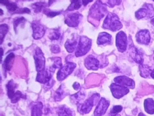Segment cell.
I'll use <instances>...</instances> for the list:
<instances>
[{
    "label": "cell",
    "instance_id": "6da1fadb",
    "mask_svg": "<svg viewBox=\"0 0 154 116\" xmlns=\"http://www.w3.org/2000/svg\"><path fill=\"white\" fill-rule=\"evenodd\" d=\"M122 25L118 16L112 13H109L103 21V27L105 29L116 31L122 28Z\"/></svg>",
    "mask_w": 154,
    "mask_h": 116
},
{
    "label": "cell",
    "instance_id": "7a4b0ae2",
    "mask_svg": "<svg viewBox=\"0 0 154 116\" xmlns=\"http://www.w3.org/2000/svg\"><path fill=\"white\" fill-rule=\"evenodd\" d=\"M107 9L104 4L97 1L91 7L89 15L91 18L100 21L107 13Z\"/></svg>",
    "mask_w": 154,
    "mask_h": 116
},
{
    "label": "cell",
    "instance_id": "3957f363",
    "mask_svg": "<svg viewBox=\"0 0 154 116\" xmlns=\"http://www.w3.org/2000/svg\"><path fill=\"white\" fill-rule=\"evenodd\" d=\"M100 94L98 93L93 94L83 103L80 104L78 107V111L82 114L89 113L93 107L97 104L100 99Z\"/></svg>",
    "mask_w": 154,
    "mask_h": 116
},
{
    "label": "cell",
    "instance_id": "277c9868",
    "mask_svg": "<svg viewBox=\"0 0 154 116\" xmlns=\"http://www.w3.org/2000/svg\"><path fill=\"white\" fill-rule=\"evenodd\" d=\"M91 45L92 41L91 39L86 36H81L75 51V56L79 57L85 55L91 50Z\"/></svg>",
    "mask_w": 154,
    "mask_h": 116
},
{
    "label": "cell",
    "instance_id": "5b68a950",
    "mask_svg": "<svg viewBox=\"0 0 154 116\" xmlns=\"http://www.w3.org/2000/svg\"><path fill=\"white\" fill-rule=\"evenodd\" d=\"M154 16V9L150 4L144 5L142 8L135 13V16L137 19H149Z\"/></svg>",
    "mask_w": 154,
    "mask_h": 116
},
{
    "label": "cell",
    "instance_id": "8992f818",
    "mask_svg": "<svg viewBox=\"0 0 154 116\" xmlns=\"http://www.w3.org/2000/svg\"><path fill=\"white\" fill-rule=\"evenodd\" d=\"M76 64L73 62H68L59 70L57 73V79L59 81L64 80L73 71Z\"/></svg>",
    "mask_w": 154,
    "mask_h": 116
},
{
    "label": "cell",
    "instance_id": "52a82bcc",
    "mask_svg": "<svg viewBox=\"0 0 154 116\" xmlns=\"http://www.w3.org/2000/svg\"><path fill=\"white\" fill-rule=\"evenodd\" d=\"M34 58L37 71L40 72L44 71L45 69V59L44 53L39 47L36 48Z\"/></svg>",
    "mask_w": 154,
    "mask_h": 116
},
{
    "label": "cell",
    "instance_id": "ba28073f",
    "mask_svg": "<svg viewBox=\"0 0 154 116\" xmlns=\"http://www.w3.org/2000/svg\"><path fill=\"white\" fill-rule=\"evenodd\" d=\"M55 69L52 67L46 68L43 71L38 72L36 80L43 84H46L52 79V76Z\"/></svg>",
    "mask_w": 154,
    "mask_h": 116
},
{
    "label": "cell",
    "instance_id": "9c48e42d",
    "mask_svg": "<svg viewBox=\"0 0 154 116\" xmlns=\"http://www.w3.org/2000/svg\"><path fill=\"white\" fill-rule=\"evenodd\" d=\"M110 88L112 95L116 98L119 99L122 98L129 92L128 88L116 83L111 84Z\"/></svg>",
    "mask_w": 154,
    "mask_h": 116
},
{
    "label": "cell",
    "instance_id": "30bf717a",
    "mask_svg": "<svg viewBox=\"0 0 154 116\" xmlns=\"http://www.w3.org/2000/svg\"><path fill=\"white\" fill-rule=\"evenodd\" d=\"M33 36L35 40L41 39L45 33V26L38 21H35L32 23Z\"/></svg>",
    "mask_w": 154,
    "mask_h": 116
},
{
    "label": "cell",
    "instance_id": "8fae6325",
    "mask_svg": "<svg viewBox=\"0 0 154 116\" xmlns=\"http://www.w3.org/2000/svg\"><path fill=\"white\" fill-rule=\"evenodd\" d=\"M82 17V15L78 12L70 14L66 16L65 23L70 27H76L79 25Z\"/></svg>",
    "mask_w": 154,
    "mask_h": 116
},
{
    "label": "cell",
    "instance_id": "7c38bea8",
    "mask_svg": "<svg viewBox=\"0 0 154 116\" xmlns=\"http://www.w3.org/2000/svg\"><path fill=\"white\" fill-rule=\"evenodd\" d=\"M116 44L119 51L123 52L126 51L127 47V37L125 33L120 31L117 34Z\"/></svg>",
    "mask_w": 154,
    "mask_h": 116
},
{
    "label": "cell",
    "instance_id": "4fadbf2b",
    "mask_svg": "<svg viewBox=\"0 0 154 116\" xmlns=\"http://www.w3.org/2000/svg\"><path fill=\"white\" fill-rule=\"evenodd\" d=\"M109 104V101L104 98H101L94 110V116H103L106 113Z\"/></svg>",
    "mask_w": 154,
    "mask_h": 116
},
{
    "label": "cell",
    "instance_id": "5bb4252c",
    "mask_svg": "<svg viewBox=\"0 0 154 116\" xmlns=\"http://www.w3.org/2000/svg\"><path fill=\"white\" fill-rule=\"evenodd\" d=\"M115 83L119 84L121 86L129 89H134L135 87V82L134 81L127 76H119L114 79Z\"/></svg>",
    "mask_w": 154,
    "mask_h": 116
},
{
    "label": "cell",
    "instance_id": "9a60e30c",
    "mask_svg": "<svg viewBox=\"0 0 154 116\" xmlns=\"http://www.w3.org/2000/svg\"><path fill=\"white\" fill-rule=\"evenodd\" d=\"M136 39L138 43L140 44H148L150 42V36L147 30H141L136 34Z\"/></svg>",
    "mask_w": 154,
    "mask_h": 116
},
{
    "label": "cell",
    "instance_id": "2e32d148",
    "mask_svg": "<svg viewBox=\"0 0 154 116\" xmlns=\"http://www.w3.org/2000/svg\"><path fill=\"white\" fill-rule=\"evenodd\" d=\"M85 65L89 70H97L100 67V62L93 55H89L85 60Z\"/></svg>",
    "mask_w": 154,
    "mask_h": 116
},
{
    "label": "cell",
    "instance_id": "e0dca14e",
    "mask_svg": "<svg viewBox=\"0 0 154 116\" xmlns=\"http://www.w3.org/2000/svg\"><path fill=\"white\" fill-rule=\"evenodd\" d=\"M130 55L137 63L142 64L143 61V54L134 46H130Z\"/></svg>",
    "mask_w": 154,
    "mask_h": 116
},
{
    "label": "cell",
    "instance_id": "ac0fdd59",
    "mask_svg": "<svg viewBox=\"0 0 154 116\" xmlns=\"http://www.w3.org/2000/svg\"><path fill=\"white\" fill-rule=\"evenodd\" d=\"M112 41V36L106 32H102L99 34L97 39V44L99 45L110 44Z\"/></svg>",
    "mask_w": 154,
    "mask_h": 116
},
{
    "label": "cell",
    "instance_id": "d6986e66",
    "mask_svg": "<svg viewBox=\"0 0 154 116\" xmlns=\"http://www.w3.org/2000/svg\"><path fill=\"white\" fill-rule=\"evenodd\" d=\"M67 94L68 93L65 89L64 86L63 85H61L55 92L54 99L56 102L61 101L65 97L67 96Z\"/></svg>",
    "mask_w": 154,
    "mask_h": 116
},
{
    "label": "cell",
    "instance_id": "ffe728a7",
    "mask_svg": "<svg viewBox=\"0 0 154 116\" xmlns=\"http://www.w3.org/2000/svg\"><path fill=\"white\" fill-rule=\"evenodd\" d=\"M15 57V54L13 53H11L6 57L3 62V68L5 70L8 71L11 69Z\"/></svg>",
    "mask_w": 154,
    "mask_h": 116
},
{
    "label": "cell",
    "instance_id": "44dd1931",
    "mask_svg": "<svg viewBox=\"0 0 154 116\" xmlns=\"http://www.w3.org/2000/svg\"><path fill=\"white\" fill-rule=\"evenodd\" d=\"M43 105L42 102H37L33 105L31 111V116H42Z\"/></svg>",
    "mask_w": 154,
    "mask_h": 116
},
{
    "label": "cell",
    "instance_id": "7402d4cb",
    "mask_svg": "<svg viewBox=\"0 0 154 116\" xmlns=\"http://www.w3.org/2000/svg\"><path fill=\"white\" fill-rule=\"evenodd\" d=\"M17 88V85L13 80H11L7 84V93L8 97L11 99L16 93L15 91Z\"/></svg>",
    "mask_w": 154,
    "mask_h": 116
},
{
    "label": "cell",
    "instance_id": "603a6c76",
    "mask_svg": "<svg viewBox=\"0 0 154 116\" xmlns=\"http://www.w3.org/2000/svg\"><path fill=\"white\" fill-rule=\"evenodd\" d=\"M85 95L82 92H78L77 93L70 96V100L72 103L75 104H78L80 102L83 100L85 98Z\"/></svg>",
    "mask_w": 154,
    "mask_h": 116
},
{
    "label": "cell",
    "instance_id": "cb8c5ba5",
    "mask_svg": "<svg viewBox=\"0 0 154 116\" xmlns=\"http://www.w3.org/2000/svg\"><path fill=\"white\" fill-rule=\"evenodd\" d=\"M144 107L146 112L149 114H154V101L153 99L148 98L145 100Z\"/></svg>",
    "mask_w": 154,
    "mask_h": 116
},
{
    "label": "cell",
    "instance_id": "d4e9b609",
    "mask_svg": "<svg viewBox=\"0 0 154 116\" xmlns=\"http://www.w3.org/2000/svg\"><path fill=\"white\" fill-rule=\"evenodd\" d=\"M57 112L58 116H73L72 111L65 105L58 107Z\"/></svg>",
    "mask_w": 154,
    "mask_h": 116
},
{
    "label": "cell",
    "instance_id": "484cf974",
    "mask_svg": "<svg viewBox=\"0 0 154 116\" xmlns=\"http://www.w3.org/2000/svg\"><path fill=\"white\" fill-rule=\"evenodd\" d=\"M77 44L76 40H67L65 44V47L68 52L72 53L75 50Z\"/></svg>",
    "mask_w": 154,
    "mask_h": 116
},
{
    "label": "cell",
    "instance_id": "4316f807",
    "mask_svg": "<svg viewBox=\"0 0 154 116\" xmlns=\"http://www.w3.org/2000/svg\"><path fill=\"white\" fill-rule=\"evenodd\" d=\"M140 74L142 77L144 78H147L149 75L151 76L152 71L150 69V67L146 65L141 64L139 67Z\"/></svg>",
    "mask_w": 154,
    "mask_h": 116
},
{
    "label": "cell",
    "instance_id": "83f0119b",
    "mask_svg": "<svg viewBox=\"0 0 154 116\" xmlns=\"http://www.w3.org/2000/svg\"><path fill=\"white\" fill-rule=\"evenodd\" d=\"M0 3L4 5L7 7L8 11L10 12L16 11L17 9L18 8L17 4L13 2H11L9 1H2L0 2Z\"/></svg>",
    "mask_w": 154,
    "mask_h": 116
},
{
    "label": "cell",
    "instance_id": "f1b7e54d",
    "mask_svg": "<svg viewBox=\"0 0 154 116\" xmlns=\"http://www.w3.org/2000/svg\"><path fill=\"white\" fill-rule=\"evenodd\" d=\"M46 5L47 3L45 2H37L32 4V8L35 13H38L41 12L42 10H44Z\"/></svg>",
    "mask_w": 154,
    "mask_h": 116
},
{
    "label": "cell",
    "instance_id": "f546056e",
    "mask_svg": "<svg viewBox=\"0 0 154 116\" xmlns=\"http://www.w3.org/2000/svg\"><path fill=\"white\" fill-rule=\"evenodd\" d=\"M83 4L82 1H72L71 4L68 6L66 11H73L80 9Z\"/></svg>",
    "mask_w": 154,
    "mask_h": 116
},
{
    "label": "cell",
    "instance_id": "4dcf8cb0",
    "mask_svg": "<svg viewBox=\"0 0 154 116\" xmlns=\"http://www.w3.org/2000/svg\"><path fill=\"white\" fill-rule=\"evenodd\" d=\"M8 26L7 24H3L0 26V36H1V44H2L4 38L8 31Z\"/></svg>",
    "mask_w": 154,
    "mask_h": 116
},
{
    "label": "cell",
    "instance_id": "1f68e13d",
    "mask_svg": "<svg viewBox=\"0 0 154 116\" xmlns=\"http://www.w3.org/2000/svg\"><path fill=\"white\" fill-rule=\"evenodd\" d=\"M20 98H26V95L23 94L20 91H17L13 98L11 99V101L12 103H16L17 102Z\"/></svg>",
    "mask_w": 154,
    "mask_h": 116
},
{
    "label": "cell",
    "instance_id": "d6a6232c",
    "mask_svg": "<svg viewBox=\"0 0 154 116\" xmlns=\"http://www.w3.org/2000/svg\"><path fill=\"white\" fill-rule=\"evenodd\" d=\"M61 32L59 29H54L52 32L50 33L49 38L51 40H59L61 36Z\"/></svg>",
    "mask_w": 154,
    "mask_h": 116
},
{
    "label": "cell",
    "instance_id": "836d02e7",
    "mask_svg": "<svg viewBox=\"0 0 154 116\" xmlns=\"http://www.w3.org/2000/svg\"><path fill=\"white\" fill-rule=\"evenodd\" d=\"M52 60H53L54 63L51 67L53 69H60L63 67L62 60H61V58H59V57H55V58L52 59Z\"/></svg>",
    "mask_w": 154,
    "mask_h": 116
},
{
    "label": "cell",
    "instance_id": "e575fe53",
    "mask_svg": "<svg viewBox=\"0 0 154 116\" xmlns=\"http://www.w3.org/2000/svg\"><path fill=\"white\" fill-rule=\"evenodd\" d=\"M43 13L48 17H54L57 16V15H59L61 13V11H52L50 9L45 8L43 10Z\"/></svg>",
    "mask_w": 154,
    "mask_h": 116
},
{
    "label": "cell",
    "instance_id": "d590c367",
    "mask_svg": "<svg viewBox=\"0 0 154 116\" xmlns=\"http://www.w3.org/2000/svg\"><path fill=\"white\" fill-rule=\"evenodd\" d=\"M26 20L23 17H18L14 20L13 22V25H14V29L15 31L17 32V27H18L20 24L26 21Z\"/></svg>",
    "mask_w": 154,
    "mask_h": 116
},
{
    "label": "cell",
    "instance_id": "8d00e7d4",
    "mask_svg": "<svg viewBox=\"0 0 154 116\" xmlns=\"http://www.w3.org/2000/svg\"><path fill=\"white\" fill-rule=\"evenodd\" d=\"M122 107L121 106L119 105H116V106H114L112 108V110L111 111V113L112 114H117V113L119 112H120L122 110Z\"/></svg>",
    "mask_w": 154,
    "mask_h": 116
},
{
    "label": "cell",
    "instance_id": "74e56055",
    "mask_svg": "<svg viewBox=\"0 0 154 116\" xmlns=\"http://www.w3.org/2000/svg\"><path fill=\"white\" fill-rule=\"evenodd\" d=\"M30 13V9L29 8L25 7V8H20V9H18L14 13L15 14H24V13H28L29 14Z\"/></svg>",
    "mask_w": 154,
    "mask_h": 116
},
{
    "label": "cell",
    "instance_id": "f35d334b",
    "mask_svg": "<svg viewBox=\"0 0 154 116\" xmlns=\"http://www.w3.org/2000/svg\"><path fill=\"white\" fill-rule=\"evenodd\" d=\"M51 51L54 53H59L61 51V49L59 45L57 44H54L51 46Z\"/></svg>",
    "mask_w": 154,
    "mask_h": 116
},
{
    "label": "cell",
    "instance_id": "ab89813d",
    "mask_svg": "<svg viewBox=\"0 0 154 116\" xmlns=\"http://www.w3.org/2000/svg\"><path fill=\"white\" fill-rule=\"evenodd\" d=\"M108 4L109 5V6H113L115 5H118V4H119L121 2V1H110L107 2Z\"/></svg>",
    "mask_w": 154,
    "mask_h": 116
},
{
    "label": "cell",
    "instance_id": "60d3db41",
    "mask_svg": "<svg viewBox=\"0 0 154 116\" xmlns=\"http://www.w3.org/2000/svg\"><path fill=\"white\" fill-rule=\"evenodd\" d=\"M80 87H81V86H80V83L77 82H74L73 85V88L75 90H79L80 89Z\"/></svg>",
    "mask_w": 154,
    "mask_h": 116
},
{
    "label": "cell",
    "instance_id": "b9f144b4",
    "mask_svg": "<svg viewBox=\"0 0 154 116\" xmlns=\"http://www.w3.org/2000/svg\"><path fill=\"white\" fill-rule=\"evenodd\" d=\"M92 1H82V3L84 6L87 5L89 2H91Z\"/></svg>",
    "mask_w": 154,
    "mask_h": 116
},
{
    "label": "cell",
    "instance_id": "7bdbcfd3",
    "mask_svg": "<svg viewBox=\"0 0 154 116\" xmlns=\"http://www.w3.org/2000/svg\"><path fill=\"white\" fill-rule=\"evenodd\" d=\"M1 63H2V56H3V49H2V48H1Z\"/></svg>",
    "mask_w": 154,
    "mask_h": 116
},
{
    "label": "cell",
    "instance_id": "ee69618b",
    "mask_svg": "<svg viewBox=\"0 0 154 116\" xmlns=\"http://www.w3.org/2000/svg\"><path fill=\"white\" fill-rule=\"evenodd\" d=\"M151 76L153 79H154V69L152 71V72H151Z\"/></svg>",
    "mask_w": 154,
    "mask_h": 116
},
{
    "label": "cell",
    "instance_id": "f6af8a7d",
    "mask_svg": "<svg viewBox=\"0 0 154 116\" xmlns=\"http://www.w3.org/2000/svg\"><path fill=\"white\" fill-rule=\"evenodd\" d=\"M138 116H146V115H145V114H143V113H142V112H140V113L139 114Z\"/></svg>",
    "mask_w": 154,
    "mask_h": 116
},
{
    "label": "cell",
    "instance_id": "bcb514c9",
    "mask_svg": "<svg viewBox=\"0 0 154 116\" xmlns=\"http://www.w3.org/2000/svg\"><path fill=\"white\" fill-rule=\"evenodd\" d=\"M151 24H153V26H154V19H152L151 21Z\"/></svg>",
    "mask_w": 154,
    "mask_h": 116
},
{
    "label": "cell",
    "instance_id": "7dc6e473",
    "mask_svg": "<svg viewBox=\"0 0 154 116\" xmlns=\"http://www.w3.org/2000/svg\"><path fill=\"white\" fill-rule=\"evenodd\" d=\"M1 15H2L3 14V11H2V9H1Z\"/></svg>",
    "mask_w": 154,
    "mask_h": 116
},
{
    "label": "cell",
    "instance_id": "c3c4849f",
    "mask_svg": "<svg viewBox=\"0 0 154 116\" xmlns=\"http://www.w3.org/2000/svg\"><path fill=\"white\" fill-rule=\"evenodd\" d=\"M121 116L120 115H119V114H116V115H113V116Z\"/></svg>",
    "mask_w": 154,
    "mask_h": 116
},
{
    "label": "cell",
    "instance_id": "681fc988",
    "mask_svg": "<svg viewBox=\"0 0 154 116\" xmlns=\"http://www.w3.org/2000/svg\"></svg>",
    "mask_w": 154,
    "mask_h": 116
}]
</instances>
